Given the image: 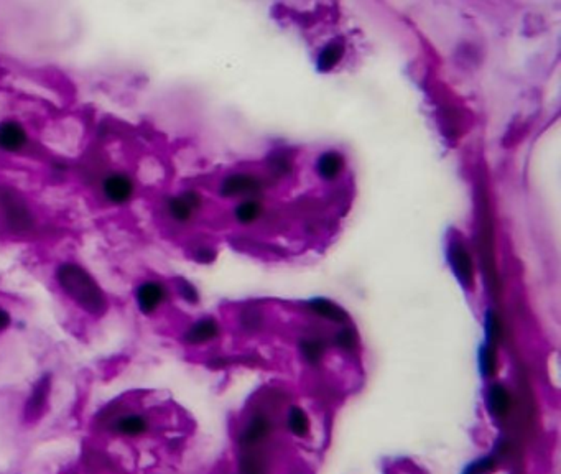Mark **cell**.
<instances>
[{"label":"cell","instance_id":"1","mask_svg":"<svg viewBox=\"0 0 561 474\" xmlns=\"http://www.w3.org/2000/svg\"><path fill=\"white\" fill-rule=\"evenodd\" d=\"M53 282L60 293L91 318H104L111 310V298L96 275L81 262L66 259L53 269Z\"/></svg>","mask_w":561,"mask_h":474},{"label":"cell","instance_id":"2","mask_svg":"<svg viewBox=\"0 0 561 474\" xmlns=\"http://www.w3.org/2000/svg\"><path fill=\"white\" fill-rule=\"evenodd\" d=\"M41 227L36 207L14 185L0 181V229L12 237H32Z\"/></svg>","mask_w":561,"mask_h":474},{"label":"cell","instance_id":"3","mask_svg":"<svg viewBox=\"0 0 561 474\" xmlns=\"http://www.w3.org/2000/svg\"><path fill=\"white\" fill-rule=\"evenodd\" d=\"M96 192L105 206L122 209L137 200L138 181L124 168H109L96 181Z\"/></svg>","mask_w":561,"mask_h":474},{"label":"cell","instance_id":"4","mask_svg":"<svg viewBox=\"0 0 561 474\" xmlns=\"http://www.w3.org/2000/svg\"><path fill=\"white\" fill-rule=\"evenodd\" d=\"M204 209V196L195 188L165 194L160 200V216L173 227H188Z\"/></svg>","mask_w":561,"mask_h":474},{"label":"cell","instance_id":"5","mask_svg":"<svg viewBox=\"0 0 561 474\" xmlns=\"http://www.w3.org/2000/svg\"><path fill=\"white\" fill-rule=\"evenodd\" d=\"M132 296L137 311L145 318H154L170 305L173 290L163 278L143 277L134 285Z\"/></svg>","mask_w":561,"mask_h":474},{"label":"cell","instance_id":"6","mask_svg":"<svg viewBox=\"0 0 561 474\" xmlns=\"http://www.w3.org/2000/svg\"><path fill=\"white\" fill-rule=\"evenodd\" d=\"M109 433L122 440H140L149 437L154 430V420L150 415L137 410H114L107 409L103 418Z\"/></svg>","mask_w":561,"mask_h":474},{"label":"cell","instance_id":"7","mask_svg":"<svg viewBox=\"0 0 561 474\" xmlns=\"http://www.w3.org/2000/svg\"><path fill=\"white\" fill-rule=\"evenodd\" d=\"M33 137L25 122L17 117L0 121V155L22 156L32 150Z\"/></svg>","mask_w":561,"mask_h":474},{"label":"cell","instance_id":"8","mask_svg":"<svg viewBox=\"0 0 561 474\" xmlns=\"http://www.w3.org/2000/svg\"><path fill=\"white\" fill-rule=\"evenodd\" d=\"M262 189L264 181L251 173H229L218 185V194L222 200H232V198L248 200Z\"/></svg>","mask_w":561,"mask_h":474},{"label":"cell","instance_id":"9","mask_svg":"<svg viewBox=\"0 0 561 474\" xmlns=\"http://www.w3.org/2000/svg\"><path fill=\"white\" fill-rule=\"evenodd\" d=\"M221 336V324L213 316H204L193 323H189L187 328L181 333V341L183 344L193 346V348H200V346H206L209 342L216 341Z\"/></svg>","mask_w":561,"mask_h":474},{"label":"cell","instance_id":"10","mask_svg":"<svg viewBox=\"0 0 561 474\" xmlns=\"http://www.w3.org/2000/svg\"><path fill=\"white\" fill-rule=\"evenodd\" d=\"M448 259L453 267V272L458 277V280L463 283L466 289H471L474 283V269H472V260L467 251L466 244L461 239H453L448 249Z\"/></svg>","mask_w":561,"mask_h":474},{"label":"cell","instance_id":"11","mask_svg":"<svg viewBox=\"0 0 561 474\" xmlns=\"http://www.w3.org/2000/svg\"><path fill=\"white\" fill-rule=\"evenodd\" d=\"M50 393H52V375L46 374L41 375L33 385L30 395H28L27 402L23 407V417L25 420L35 422L43 415V412L48 407Z\"/></svg>","mask_w":561,"mask_h":474},{"label":"cell","instance_id":"12","mask_svg":"<svg viewBox=\"0 0 561 474\" xmlns=\"http://www.w3.org/2000/svg\"><path fill=\"white\" fill-rule=\"evenodd\" d=\"M270 431H272V422H270V418L264 413H257L251 418V422L247 423L246 429L242 430L239 442L244 448H252L254 444L264 442V440L270 435Z\"/></svg>","mask_w":561,"mask_h":474},{"label":"cell","instance_id":"13","mask_svg":"<svg viewBox=\"0 0 561 474\" xmlns=\"http://www.w3.org/2000/svg\"><path fill=\"white\" fill-rule=\"evenodd\" d=\"M346 168V162H344V156L339 154V152H335V150H330V152H324L318 156V160H316V173H318V176L321 178L324 181H335L343 175Z\"/></svg>","mask_w":561,"mask_h":474},{"label":"cell","instance_id":"14","mask_svg":"<svg viewBox=\"0 0 561 474\" xmlns=\"http://www.w3.org/2000/svg\"><path fill=\"white\" fill-rule=\"evenodd\" d=\"M264 213L265 207L262 203L259 200H252V198L239 201L237 205H235L234 211H232L235 223L240 224V226H252V224L262 218Z\"/></svg>","mask_w":561,"mask_h":474},{"label":"cell","instance_id":"15","mask_svg":"<svg viewBox=\"0 0 561 474\" xmlns=\"http://www.w3.org/2000/svg\"><path fill=\"white\" fill-rule=\"evenodd\" d=\"M308 308L318 315L319 318L332 321V323H344L348 320V315L341 307H337L336 303L330 302L326 298H315L308 303Z\"/></svg>","mask_w":561,"mask_h":474},{"label":"cell","instance_id":"16","mask_svg":"<svg viewBox=\"0 0 561 474\" xmlns=\"http://www.w3.org/2000/svg\"><path fill=\"white\" fill-rule=\"evenodd\" d=\"M487 407L496 417H505L510 410V393L502 384H492L487 392Z\"/></svg>","mask_w":561,"mask_h":474},{"label":"cell","instance_id":"17","mask_svg":"<svg viewBox=\"0 0 561 474\" xmlns=\"http://www.w3.org/2000/svg\"><path fill=\"white\" fill-rule=\"evenodd\" d=\"M344 56V45L341 41H331L328 43L318 54V68L319 71H328L335 70L337 66V63L341 61Z\"/></svg>","mask_w":561,"mask_h":474},{"label":"cell","instance_id":"18","mask_svg":"<svg viewBox=\"0 0 561 474\" xmlns=\"http://www.w3.org/2000/svg\"><path fill=\"white\" fill-rule=\"evenodd\" d=\"M286 423H288V429L295 437L303 438L310 433V420H308V415L301 407H297V405H295V407L288 410Z\"/></svg>","mask_w":561,"mask_h":474},{"label":"cell","instance_id":"19","mask_svg":"<svg viewBox=\"0 0 561 474\" xmlns=\"http://www.w3.org/2000/svg\"><path fill=\"white\" fill-rule=\"evenodd\" d=\"M171 290L173 295H178L184 303L188 305H198L200 302V291L191 282L187 280V278H175L171 283Z\"/></svg>","mask_w":561,"mask_h":474},{"label":"cell","instance_id":"20","mask_svg":"<svg viewBox=\"0 0 561 474\" xmlns=\"http://www.w3.org/2000/svg\"><path fill=\"white\" fill-rule=\"evenodd\" d=\"M496 366H497V358H496V349L492 348L491 342H486V344L480 348L479 353V367H480V374L484 378H492L496 374Z\"/></svg>","mask_w":561,"mask_h":474},{"label":"cell","instance_id":"21","mask_svg":"<svg viewBox=\"0 0 561 474\" xmlns=\"http://www.w3.org/2000/svg\"><path fill=\"white\" fill-rule=\"evenodd\" d=\"M267 167H268L270 173L277 178L288 176L290 173L293 172L292 160H290L285 154H280V152H277V154H273L272 156H270V158L267 160Z\"/></svg>","mask_w":561,"mask_h":474},{"label":"cell","instance_id":"22","mask_svg":"<svg viewBox=\"0 0 561 474\" xmlns=\"http://www.w3.org/2000/svg\"><path fill=\"white\" fill-rule=\"evenodd\" d=\"M299 349H301L303 358L310 364H318L323 359L324 346L321 341L315 340V338H306V340L299 341Z\"/></svg>","mask_w":561,"mask_h":474},{"label":"cell","instance_id":"23","mask_svg":"<svg viewBox=\"0 0 561 474\" xmlns=\"http://www.w3.org/2000/svg\"><path fill=\"white\" fill-rule=\"evenodd\" d=\"M239 471L240 474H267L262 458H259L254 453H247L240 458Z\"/></svg>","mask_w":561,"mask_h":474},{"label":"cell","instance_id":"24","mask_svg":"<svg viewBox=\"0 0 561 474\" xmlns=\"http://www.w3.org/2000/svg\"><path fill=\"white\" fill-rule=\"evenodd\" d=\"M497 466V460L494 456H484V458L476 460L466 468L464 474H491Z\"/></svg>","mask_w":561,"mask_h":474},{"label":"cell","instance_id":"25","mask_svg":"<svg viewBox=\"0 0 561 474\" xmlns=\"http://www.w3.org/2000/svg\"><path fill=\"white\" fill-rule=\"evenodd\" d=\"M486 328H487V338L489 342L492 344V341H497L500 338L502 333V324L499 316L494 310H489L486 313Z\"/></svg>","mask_w":561,"mask_h":474},{"label":"cell","instance_id":"26","mask_svg":"<svg viewBox=\"0 0 561 474\" xmlns=\"http://www.w3.org/2000/svg\"><path fill=\"white\" fill-rule=\"evenodd\" d=\"M335 342H336V346H339L341 349L351 351L357 346V338H356V334L351 331V329L344 328V329H341L339 333H336Z\"/></svg>","mask_w":561,"mask_h":474},{"label":"cell","instance_id":"27","mask_svg":"<svg viewBox=\"0 0 561 474\" xmlns=\"http://www.w3.org/2000/svg\"><path fill=\"white\" fill-rule=\"evenodd\" d=\"M193 257H195V260L200 262V264H209V262H213L214 257H216V252H214V249L211 247V245L201 244L193 249Z\"/></svg>","mask_w":561,"mask_h":474},{"label":"cell","instance_id":"28","mask_svg":"<svg viewBox=\"0 0 561 474\" xmlns=\"http://www.w3.org/2000/svg\"><path fill=\"white\" fill-rule=\"evenodd\" d=\"M260 320H262V316H260L257 311H252V310H247L242 316H240L242 326H244V328H247V329H257V328H259Z\"/></svg>","mask_w":561,"mask_h":474},{"label":"cell","instance_id":"29","mask_svg":"<svg viewBox=\"0 0 561 474\" xmlns=\"http://www.w3.org/2000/svg\"><path fill=\"white\" fill-rule=\"evenodd\" d=\"M14 324V315L7 307L0 305V334L7 333Z\"/></svg>","mask_w":561,"mask_h":474}]
</instances>
